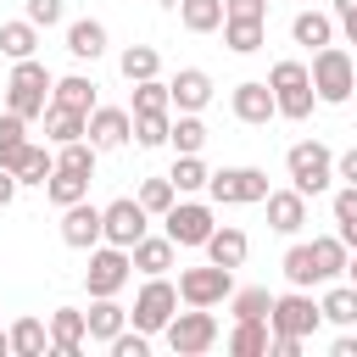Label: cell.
Masks as SVG:
<instances>
[{
  "label": "cell",
  "instance_id": "e0dca14e",
  "mask_svg": "<svg viewBox=\"0 0 357 357\" xmlns=\"http://www.w3.org/2000/svg\"><path fill=\"white\" fill-rule=\"evenodd\" d=\"M262 206H268V229H273V234H301V223H307V195H301L296 184H290V190H268Z\"/></svg>",
  "mask_w": 357,
  "mask_h": 357
},
{
  "label": "cell",
  "instance_id": "d590c367",
  "mask_svg": "<svg viewBox=\"0 0 357 357\" xmlns=\"http://www.w3.org/2000/svg\"><path fill=\"white\" fill-rule=\"evenodd\" d=\"M45 139H50V145L84 139V112H67V106H45Z\"/></svg>",
  "mask_w": 357,
  "mask_h": 357
},
{
  "label": "cell",
  "instance_id": "30bf717a",
  "mask_svg": "<svg viewBox=\"0 0 357 357\" xmlns=\"http://www.w3.org/2000/svg\"><path fill=\"white\" fill-rule=\"evenodd\" d=\"M206 195H212L218 206H251V201L268 195V173H262V167H218V173L206 178Z\"/></svg>",
  "mask_w": 357,
  "mask_h": 357
},
{
  "label": "cell",
  "instance_id": "8d00e7d4",
  "mask_svg": "<svg viewBox=\"0 0 357 357\" xmlns=\"http://www.w3.org/2000/svg\"><path fill=\"white\" fill-rule=\"evenodd\" d=\"M45 195H50V206H73V201H84V195H89V178H84V173L56 167V173L45 178Z\"/></svg>",
  "mask_w": 357,
  "mask_h": 357
},
{
  "label": "cell",
  "instance_id": "6f0895ef",
  "mask_svg": "<svg viewBox=\"0 0 357 357\" xmlns=\"http://www.w3.org/2000/svg\"><path fill=\"white\" fill-rule=\"evenodd\" d=\"M351 73H357V56H351Z\"/></svg>",
  "mask_w": 357,
  "mask_h": 357
},
{
  "label": "cell",
  "instance_id": "9c48e42d",
  "mask_svg": "<svg viewBox=\"0 0 357 357\" xmlns=\"http://www.w3.org/2000/svg\"><path fill=\"white\" fill-rule=\"evenodd\" d=\"M229 290H234V268H218V262L178 268V301L184 307H218V301H229Z\"/></svg>",
  "mask_w": 357,
  "mask_h": 357
},
{
  "label": "cell",
  "instance_id": "d4e9b609",
  "mask_svg": "<svg viewBox=\"0 0 357 357\" xmlns=\"http://www.w3.org/2000/svg\"><path fill=\"white\" fill-rule=\"evenodd\" d=\"M50 106H67V112H95V78H84V73H67V78H56L50 84Z\"/></svg>",
  "mask_w": 357,
  "mask_h": 357
},
{
  "label": "cell",
  "instance_id": "b9f144b4",
  "mask_svg": "<svg viewBox=\"0 0 357 357\" xmlns=\"http://www.w3.org/2000/svg\"><path fill=\"white\" fill-rule=\"evenodd\" d=\"M167 178H173V190H178V195H195V190H206V178H212V173H206V162H201V156H178Z\"/></svg>",
  "mask_w": 357,
  "mask_h": 357
},
{
  "label": "cell",
  "instance_id": "5bb4252c",
  "mask_svg": "<svg viewBox=\"0 0 357 357\" xmlns=\"http://www.w3.org/2000/svg\"><path fill=\"white\" fill-rule=\"evenodd\" d=\"M0 167H6L17 184H39V190H45V178L56 173V151H50V145H33V139H22L11 156H0Z\"/></svg>",
  "mask_w": 357,
  "mask_h": 357
},
{
  "label": "cell",
  "instance_id": "4316f807",
  "mask_svg": "<svg viewBox=\"0 0 357 357\" xmlns=\"http://www.w3.org/2000/svg\"><path fill=\"white\" fill-rule=\"evenodd\" d=\"M262 39H268V22H262V17H223V45H229L234 56L262 50Z\"/></svg>",
  "mask_w": 357,
  "mask_h": 357
},
{
  "label": "cell",
  "instance_id": "f6af8a7d",
  "mask_svg": "<svg viewBox=\"0 0 357 357\" xmlns=\"http://www.w3.org/2000/svg\"><path fill=\"white\" fill-rule=\"evenodd\" d=\"M106 351H112V357H151V335H145V329H128V324H123V329H117V335L106 340Z\"/></svg>",
  "mask_w": 357,
  "mask_h": 357
},
{
  "label": "cell",
  "instance_id": "7a4b0ae2",
  "mask_svg": "<svg viewBox=\"0 0 357 357\" xmlns=\"http://www.w3.org/2000/svg\"><path fill=\"white\" fill-rule=\"evenodd\" d=\"M268 89H273L279 117H290V123H307V117H312V106H318L307 61H290V56H284V61H273V67H268Z\"/></svg>",
  "mask_w": 357,
  "mask_h": 357
},
{
  "label": "cell",
  "instance_id": "f35d334b",
  "mask_svg": "<svg viewBox=\"0 0 357 357\" xmlns=\"http://www.w3.org/2000/svg\"><path fill=\"white\" fill-rule=\"evenodd\" d=\"M268 307H273L268 284H245V290H229V312H234V318H268Z\"/></svg>",
  "mask_w": 357,
  "mask_h": 357
},
{
  "label": "cell",
  "instance_id": "816d5d0a",
  "mask_svg": "<svg viewBox=\"0 0 357 357\" xmlns=\"http://www.w3.org/2000/svg\"><path fill=\"white\" fill-rule=\"evenodd\" d=\"M335 178H346V184H357V145L335 156Z\"/></svg>",
  "mask_w": 357,
  "mask_h": 357
},
{
  "label": "cell",
  "instance_id": "603a6c76",
  "mask_svg": "<svg viewBox=\"0 0 357 357\" xmlns=\"http://www.w3.org/2000/svg\"><path fill=\"white\" fill-rule=\"evenodd\" d=\"M307 245H312V279H318V284H329V279L346 273V257H351V251H346L340 234H318V240H307Z\"/></svg>",
  "mask_w": 357,
  "mask_h": 357
},
{
  "label": "cell",
  "instance_id": "11a10c76",
  "mask_svg": "<svg viewBox=\"0 0 357 357\" xmlns=\"http://www.w3.org/2000/svg\"><path fill=\"white\" fill-rule=\"evenodd\" d=\"M346 284H357V251L346 257Z\"/></svg>",
  "mask_w": 357,
  "mask_h": 357
},
{
  "label": "cell",
  "instance_id": "74e56055",
  "mask_svg": "<svg viewBox=\"0 0 357 357\" xmlns=\"http://www.w3.org/2000/svg\"><path fill=\"white\" fill-rule=\"evenodd\" d=\"M95 145L89 139H67V145H56V167H67V173H84V178H95Z\"/></svg>",
  "mask_w": 357,
  "mask_h": 357
},
{
  "label": "cell",
  "instance_id": "3957f363",
  "mask_svg": "<svg viewBox=\"0 0 357 357\" xmlns=\"http://www.w3.org/2000/svg\"><path fill=\"white\" fill-rule=\"evenodd\" d=\"M284 173H290V184L312 201V195H324V190L335 184V151H329L324 139H296V145L284 151Z\"/></svg>",
  "mask_w": 357,
  "mask_h": 357
},
{
  "label": "cell",
  "instance_id": "9a60e30c",
  "mask_svg": "<svg viewBox=\"0 0 357 357\" xmlns=\"http://www.w3.org/2000/svg\"><path fill=\"white\" fill-rule=\"evenodd\" d=\"M229 106H234V117H240L245 128H262L268 117H279V106H273V89H268V78H245V84H234Z\"/></svg>",
  "mask_w": 357,
  "mask_h": 357
},
{
  "label": "cell",
  "instance_id": "5b68a950",
  "mask_svg": "<svg viewBox=\"0 0 357 357\" xmlns=\"http://www.w3.org/2000/svg\"><path fill=\"white\" fill-rule=\"evenodd\" d=\"M173 312H178V284H167V273H151V279L139 284L134 307H128L134 329H145V335H162Z\"/></svg>",
  "mask_w": 357,
  "mask_h": 357
},
{
  "label": "cell",
  "instance_id": "f907efd6",
  "mask_svg": "<svg viewBox=\"0 0 357 357\" xmlns=\"http://www.w3.org/2000/svg\"><path fill=\"white\" fill-rule=\"evenodd\" d=\"M268 351L273 357H301V335H268Z\"/></svg>",
  "mask_w": 357,
  "mask_h": 357
},
{
  "label": "cell",
  "instance_id": "f5cc1de1",
  "mask_svg": "<svg viewBox=\"0 0 357 357\" xmlns=\"http://www.w3.org/2000/svg\"><path fill=\"white\" fill-rule=\"evenodd\" d=\"M17 190H22V184H17L6 167H0V206H11V201H17Z\"/></svg>",
  "mask_w": 357,
  "mask_h": 357
},
{
  "label": "cell",
  "instance_id": "7402d4cb",
  "mask_svg": "<svg viewBox=\"0 0 357 357\" xmlns=\"http://www.w3.org/2000/svg\"><path fill=\"white\" fill-rule=\"evenodd\" d=\"M123 324H128V307H117V296H89V312H84L89 340H100V346H106Z\"/></svg>",
  "mask_w": 357,
  "mask_h": 357
},
{
  "label": "cell",
  "instance_id": "680465c9",
  "mask_svg": "<svg viewBox=\"0 0 357 357\" xmlns=\"http://www.w3.org/2000/svg\"><path fill=\"white\" fill-rule=\"evenodd\" d=\"M167 6H178V0H167Z\"/></svg>",
  "mask_w": 357,
  "mask_h": 357
},
{
  "label": "cell",
  "instance_id": "ffe728a7",
  "mask_svg": "<svg viewBox=\"0 0 357 357\" xmlns=\"http://www.w3.org/2000/svg\"><path fill=\"white\" fill-rule=\"evenodd\" d=\"M167 95H173L178 112H201V106L212 100V78H206L201 67H178V73L167 78Z\"/></svg>",
  "mask_w": 357,
  "mask_h": 357
},
{
  "label": "cell",
  "instance_id": "681fc988",
  "mask_svg": "<svg viewBox=\"0 0 357 357\" xmlns=\"http://www.w3.org/2000/svg\"><path fill=\"white\" fill-rule=\"evenodd\" d=\"M223 17H262L268 22V0H223Z\"/></svg>",
  "mask_w": 357,
  "mask_h": 357
},
{
  "label": "cell",
  "instance_id": "52a82bcc",
  "mask_svg": "<svg viewBox=\"0 0 357 357\" xmlns=\"http://www.w3.org/2000/svg\"><path fill=\"white\" fill-rule=\"evenodd\" d=\"M128 279H134V262H128L123 245H112V240L89 245V268H84V290L89 296H117Z\"/></svg>",
  "mask_w": 357,
  "mask_h": 357
},
{
  "label": "cell",
  "instance_id": "4dcf8cb0",
  "mask_svg": "<svg viewBox=\"0 0 357 357\" xmlns=\"http://www.w3.org/2000/svg\"><path fill=\"white\" fill-rule=\"evenodd\" d=\"M167 145H173L178 156H201V145H206V123H201V112H178V123L167 128Z\"/></svg>",
  "mask_w": 357,
  "mask_h": 357
},
{
  "label": "cell",
  "instance_id": "836d02e7",
  "mask_svg": "<svg viewBox=\"0 0 357 357\" xmlns=\"http://www.w3.org/2000/svg\"><path fill=\"white\" fill-rule=\"evenodd\" d=\"M329 212H335V234L346 240V251H357V184H346V190H335V201H329Z\"/></svg>",
  "mask_w": 357,
  "mask_h": 357
},
{
  "label": "cell",
  "instance_id": "7bdbcfd3",
  "mask_svg": "<svg viewBox=\"0 0 357 357\" xmlns=\"http://www.w3.org/2000/svg\"><path fill=\"white\" fill-rule=\"evenodd\" d=\"M279 268H284V279H290V284H301V290H312V284H318V279H312V245H307V240H296V245L284 251V262H279Z\"/></svg>",
  "mask_w": 357,
  "mask_h": 357
},
{
  "label": "cell",
  "instance_id": "44dd1931",
  "mask_svg": "<svg viewBox=\"0 0 357 357\" xmlns=\"http://www.w3.org/2000/svg\"><path fill=\"white\" fill-rule=\"evenodd\" d=\"M206 262H218V268H240L245 262V251H251V240H245V229H234V223H218L212 234H206Z\"/></svg>",
  "mask_w": 357,
  "mask_h": 357
},
{
  "label": "cell",
  "instance_id": "ab89813d",
  "mask_svg": "<svg viewBox=\"0 0 357 357\" xmlns=\"http://www.w3.org/2000/svg\"><path fill=\"white\" fill-rule=\"evenodd\" d=\"M128 112H173V95H167V84H162V78H139V84H134V100H128Z\"/></svg>",
  "mask_w": 357,
  "mask_h": 357
},
{
  "label": "cell",
  "instance_id": "6da1fadb",
  "mask_svg": "<svg viewBox=\"0 0 357 357\" xmlns=\"http://www.w3.org/2000/svg\"><path fill=\"white\" fill-rule=\"evenodd\" d=\"M50 67L39 61V56H22V61H11V84H6V112H17L22 123H33V117H45V106H50Z\"/></svg>",
  "mask_w": 357,
  "mask_h": 357
},
{
  "label": "cell",
  "instance_id": "ac0fdd59",
  "mask_svg": "<svg viewBox=\"0 0 357 357\" xmlns=\"http://www.w3.org/2000/svg\"><path fill=\"white\" fill-rule=\"evenodd\" d=\"M45 329H50V357H78V351H84V340H89V329H84V312H78V307H56Z\"/></svg>",
  "mask_w": 357,
  "mask_h": 357
},
{
  "label": "cell",
  "instance_id": "f1b7e54d",
  "mask_svg": "<svg viewBox=\"0 0 357 357\" xmlns=\"http://www.w3.org/2000/svg\"><path fill=\"white\" fill-rule=\"evenodd\" d=\"M6 335H11V351H17V357H45V351H50V329H45V318H33V312L17 318Z\"/></svg>",
  "mask_w": 357,
  "mask_h": 357
},
{
  "label": "cell",
  "instance_id": "ba28073f",
  "mask_svg": "<svg viewBox=\"0 0 357 357\" xmlns=\"http://www.w3.org/2000/svg\"><path fill=\"white\" fill-rule=\"evenodd\" d=\"M318 324H324V312H318V301L301 290V284H290L284 296H273V307H268V329L273 335H318Z\"/></svg>",
  "mask_w": 357,
  "mask_h": 357
},
{
  "label": "cell",
  "instance_id": "d6a6232c",
  "mask_svg": "<svg viewBox=\"0 0 357 357\" xmlns=\"http://www.w3.org/2000/svg\"><path fill=\"white\" fill-rule=\"evenodd\" d=\"M178 22L190 33H218L223 28V0H178Z\"/></svg>",
  "mask_w": 357,
  "mask_h": 357
},
{
  "label": "cell",
  "instance_id": "7c38bea8",
  "mask_svg": "<svg viewBox=\"0 0 357 357\" xmlns=\"http://www.w3.org/2000/svg\"><path fill=\"white\" fill-rule=\"evenodd\" d=\"M145 229H151V212H145L134 195H117V201H106V206H100V240H112V245H123V251H128Z\"/></svg>",
  "mask_w": 357,
  "mask_h": 357
},
{
  "label": "cell",
  "instance_id": "bcb514c9",
  "mask_svg": "<svg viewBox=\"0 0 357 357\" xmlns=\"http://www.w3.org/2000/svg\"><path fill=\"white\" fill-rule=\"evenodd\" d=\"M22 139H28V123H22L17 112H0V156H11Z\"/></svg>",
  "mask_w": 357,
  "mask_h": 357
},
{
  "label": "cell",
  "instance_id": "f546056e",
  "mask_svg": "<svg viewBox=\"0 0 357 357\" xmlns=\"http://www.w3.org/2000/svg\"><path fill=\"white\" fill-rule=\"evenodd\" d=\"M318 312H324L329 324H340V329H351V324H357V284H335V279H329V290H324V301H318Z\"/></svg>",
  "mask_w": 357,
  "mask_h": 357
},
{
  "label": "cell",
  "instance_id": "8992f818",
  "mask_svg": "<svg viewBox=\"0 0 357 357\" xmlns=\"http://www.w3.org/2000/svg\"><path fill=\"white\" fill-rule=\"evenodd\" d=\"M162 340H167L178 357H201V351H212V346H218V318H212V307L173 312L167 329H162Z\"/></svg>",
  "mask_w": 357,
  "mask_h": 357
},
{
  "label": "cell",
  "instance_id": "60d3db41",
  "mask_svg": "<svg viewBox=\"0 0 357 357\" xmlns=\"http://www.w3.org/2000/svg\"><path fill=\"white\" fill-rule=\"evenodd\" d=\"M167 128H173V117H167V112H134V139H139L145 151L167 145Z\"/></svg>",
  "mask_w": 357,
  "mask_h": 357
},
{
  "label": "cell",
  "instance_id": "484cf974",
  "mask_svg": "<svg viewBox=\"0 0 357 357\" xmlns=\"http://www.w3.org/2000/svg\"><path fill=\"white\" fill-rule=\"evenodd\" d=\"M268 318H234L229 329V357H268Z\"/></svg>",
  "mask_w": 357,
  "mask_h": 357
},
{
  "label": "cell",
  "instance_id": "2e32d148",
  "mask_svg": "<svg viewBox=\"0 0 357 357\" xmlns=\"http://www.w3.org/2000/svg\"><path fill=\"white\" fill-rule=\"evenodd\" d=\"M61 245H73V251L100 245V206H95L89 195L73 201V206H61Z\"/></svg>",
  "mask_w": 357,
  "mask_h": 357
},
{
  "label": "cell",
  "instance_id": "cb8c5ba5",
  "mask_svg": "<svg viewBox=\"0 0 357 357\" xmlns=\"http://www.w3.org/2000/svg\"><path fill=\"white\" fill-rule=\"evenodd\" d=\"M67 56H78V61H95V56H106V22H95V17H78V22H67Z\"/></svg>",
  "mask_w": 357,
  "mask_h": 357
},
{
  "label": "cell",
  "instance_id": "7dc6e473",
  "mask_svg": "<svg viewBox=\"0 0 357 357\" xmlns=\"http://www.w3.org/2000/svg\"><path fill=\"white\" fill-rule=\"evenodd\" d=\"M61 17H67L61 0H28V22H33V28H56Z\"/></svg>",
  "mask_w": 357,
  "mask_h": 357
},
{
  "label": "cell",
  "instance_id": "c3c4849f",
  "mask_svg": "<svg viewBox=\"0 0 357 357\" xmlns=\"http://www.w3.org/2000/svg\"><path fill=\"white\" fill-rule=\"evenodd\" d=\"M329 17H335V28L357 45V0H335V11H329Z\"/></svg>",
  "mask_w": 357,
  "mask_h": 357
},
{
  "label": "cell",
  "instance_id": "d6986e66",
  "mask_svg": "<svg viewBox=\"0 0 357 357\" xmlns=\"http://www.w3.org/2000/svg\"><path fill=\"white\" fill-rule=\"evenodd\" d=\"M128 262H134V268L151 279V273H167V268L178 262V245H173L167 234H139V240L128 245Z\"/></svg>",
  "mask_w": 357,
  "mask_h": 357
},
{
  "label": "cell",
  "instance_id": "ee69618b",
  "mask_svg": "<svg viewBox=\"0 0 357 357\" xmlns=\"http://www.w3.org/2000/svg\"><path fill=\"white\" fill-rule=\"evenodd\" d=\"M134 201H139V206H145V212H151V218H162V212H167V206H173V201H178V190H173V178H145V184H139V195H134Z\"/></svg>",
  "mask_w": 357,
  "mask_h": 357
},
{
  "label": "cell",
  "instance_id": "1f68e13d",
  "mask_svg": "<svg viewBox=\"0 0 357 357\" xmlns=\"http://www.w3.org/2000/svg\"><path fill=\"white\" fill-rule=\"evenodd\" d=\"M33 50H39V28H33L28 17H17V22H0V56L22 61V56H33Z\"/></svg>",
  "mask_w": 357,
  "mask_h": 357
},
{
  "label": "cell",
  "instance_id": "4fadbf2b",
  "mask_svg": "<svg viewBox=\"0 0 357 357\" xmlns=\"http://www.w3.org/2000/svg\"><path fill=\"white\" fill-rule=\"evenodd\" d=\"M84 139H89L95 151L128 145V139H134V112H128V106H100V100H95V112L84 117Z\"/></svg>",
  "mask_w": 357,
  "mask_h": 357
},
{
  "label": "cell",
  "instance_id": "8fae6325",
  "mask_svg": "<svg viewBox=\"0 0 357 357\" xmlns=\"http://www.w3.org/2000/svg\"><path fill=\"white\" fill-rule=\"evenodd\" d=\"M212 229H218V218H212L206 201H173V206L162 212V234H167L173 245H206Z\"/></svg>",
  "mask_w": 357,
  "mask_h": 357
},
{
  "label": "cell",
  "instance_id": "db71d44e",
  "mask_svg": "<svg viewBox=\"0 0 357 357\" xmlns=\"http://www.w3.org/2000/svg\"><path fill=\"white\" fill-rule=\"evenodd\" d=\"M329 357H357V340H351V335H340V340L329 346Z\"/></svg>",
  "mask_w": 357,
  "mask_h": 357
},
{
  "label": "cell",
  "instance_id": "83f0119b",
  "mask_svg": "<svg viewBox=\"0 0 357 357\" xmlns=\"http://www.w3.org/2000/svg\"><path fill=\"white\" fill-rule=\"evenodd\" d=\"M290 39H296V45H307V50H318V45H335V17H329V11H296V22H290Z\"/></svg>",
  "mask_w": 357,
  "mask_h": 357
},
{
  "label": "cell",
  "instance_id": "e575fe53",
  "mask_svg": "<svg viewBox=\"0 0 357 357\" xmlns=\"http://www.w3.org/2000/svg\"><path fill=\"white\" fill-rule=\"evenodd\" d=\"M117 67H123L128 84H139V78H156V73H162V56H156V45H128V50L117 56Z\"/></svg>",
  "mask_w": 357,
  "mask_h": 357
},
{
  "label": "cell",
  "instance_id": "9f6ffc18",
  "mask_svg": "<svg viewBox=\"0 0 357 357\" xmlns=\"http://www.w3.org/2000/svg\"><path fill=\"white\" fill-rule=\"evenodd\" d=\"M0 357H11V335L6 329H0Z\"/></svg>",
  "mask_w": 357,
  "mask_h": 357
},
{
  "label": "cell",
  "instance_id": "277c9868",
  "mask_svg": "<svg viewBox=\"0 0 357 357\" xmlns=\"http://www.w3.org/2000/svg\"><path fill=\"white\" fill-rule=\"evenodd\" d=\"M307 73H312V95H318L324 106H346V100H351V89H357L351 50H340V45H318Z\"/></svg>",
  "mask_w": 357,
  "mask_h": 357
}]
</instances>
